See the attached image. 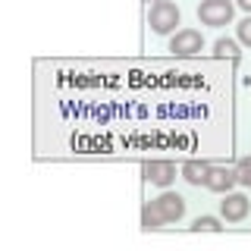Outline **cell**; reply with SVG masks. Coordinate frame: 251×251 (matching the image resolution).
<instances>
[{
    "label": "cell",
    "mask_w": 251,
    "mask_h": 251,
    "mask_svg": "<svg viewBox=\"0 0 251 251\" xmlns=\"http://www.w3.org/2000/svg\"><path fill=\"white\" fill-rule=\"evenodd\" d=\"M235 53H239L235 50V41H229V38H220L217 41V57H232L235 60Z\"/></svg>",
    "instance_id": "13"
},
{
    "label": "cell",
    "mask_w": 251,
    "mask_h": 251,
    "mask_svg": "<svg viewBox=\"0 0 251 251\" xmlns=\"http://www.w3.org/2000/svg\"><path fill=\"white\" fill-rule=\"evenodd\" d=\"M239 182V167H214L207 176V182H204V188H210V192H232V185Z\"/></svg>",
    "instance_id": "7"
},
{
    "label": "cell",
    "mask_w": 251,
    "mask_h": 251,
    "mask_svg": "<svg viewBox=\"0 0 251 251\" xmlns=\"http://www.w3.org/2000/svg\"><path fill=\"white\" fill-rule=\"evenodd\" d=\"M220 217L226 223H242L248 217V198L242 192H226V198L220 201Z\"/></svg>",
    "instance_id": "5"
},
{
    "label": "cell",
    "mask_w": 251,
    "mask_h": 251,
    "mask_svg": "<svg viewBox=\"0 0 251 251\" xmlns=\"http://www.w3.org/2000/svg\"><path fill=\"white\" fill-rule=\"evenodd\" d=\"M141 173H145V179H148L151 185L167 188L173 179H176V163H173V160H145Z\"/></svg>",
    "instance_id": "4"
},
{
    "label": "cell",
    "mask_w": 251,
    "mask_h": 251,
    "mask_svg": "<svg viewBox=\"0 0 251 251\" xmlns=\"http://www.w3.org/2000/svg\"><path fill=\"white\" fill-rule=\"evenodd\" d=\"M235 35H239V41L245 44V47H251V13L239 22V25H235Z\"/></svg>",
    "instance_id": "11"
},
{
    "label": "cell",
    "mask_w": 251,
    "mask_h": 251,
    "mask_svg": "<svg viewBox=\"0 0 251 251\" xmlns=\"http://www.w3.org/2000/svg\"><path fill=\"white\" fill-rule=\"evenodd\" d=\"M163 226V217H160V210H157V204H145L141 207V229L145 232H151V229H160Z\"/></svg>",
    "instance_id": "9"
},
{
    "label": "cell",
    "mask_w": 251,
    "mask_h": 251,
    "mask_svg": "<svg viewBox=\"0 0 251 251\" xmlns=\"http://www.w3.org/2000/svg\"><path fill=\"white\" fill-rule=\"evenodd\" d=\"M148 3H151V0H148Z\"/></svg>",
    "instance_id": "15"
},
{
    "label": "cell",
    "mask_w": 251,
    "mask_h": 251,
    "mask_svg": "<svg viewBox=\"0 0 251 251\" xmlns=\"http://www.w3.org/2000/svg\"><path fill=\"white\" fill-rule=\"evenodd\" d=\"M154 204H157V210H160L163 223H176V220L185 217V198L176 195V192H163Z\"/></svg>",
    "instance_id": "6"
},
{
    "label": "cell",
    "mask_w": 251,
    "mask_h": 251,
    "mask_svg": "<svg viewBox=\"0 0 251 251\" xmlns=\"http://www.w3.org/2000/svg\"><path fill=\"white\" fill-rule=\"evenodd\" d=\"M192 229H195V232H220L223 226H220L217 217H198V220L192 223Z\"/></svg>",
    "instance_id": "10"
},
{
    "label": "cell",
    "mask_w": 251,
    "mask_h": 251,
    "mask_svg": "<svg viewBox=\"0 0 251 251\" xmlns=\"http://www.w3.org/2000/svg\"><path fill=\"white\" fill-rule=\"evenodd\" d=\"M235 3H239V6H242L245 13H251V0H235Z\"/></svg>",
    "instance_id": "14"
},
{
    "label": "cell",
    "mask_w": 251,
    "mask_h": 251,
    "mask_svg": "<svg viewBox=\"0 0 251 251\" xmlns=\"http://www.w3.org/2000/svg\"><path fill=\"white\" fill-rule=\"evenodd\" d=\"M239 182L251 188V154H248V157H242V160H239Z\"/></svg>",
    "instance_id": "12"
},
{
    "label": "cell",
    "mask_w": 251,
    "mask_h": 251,
    "mask_svg": "<svg viewBox=\"0 0 251 251\" xmlns=\"http://www.w3.org/2000/svg\"><path fill=\"white\" fill-rule=\"evenodd\" d=\"M170 50L179 53V57H195V53L204 50V38L198 28H179L170 41Z\"/></svg>",
    "instance_id": "3"
},
{
    "label": "cell",
    "mask_w": 251,
    "mask_h": 251,
    "mask_svg": "<svg viewBox=\"0 0 251 251\" xmlns=\"http://www.w3.org/2000/svg\"><path fill=\"white\" fill-rule=\"evenodd\" d=\"M210 163L207 160H198V157H192V160H185L182 163V179L185 182H192V185H204L207 182V176H210Z\"/></svg>",
    "instance_id": "8"
},
{
    "label": "cell",
    "mask_w": 251,
    "mask_h": 251,
    "mask_svg": "<svg viewBox=\"0 0 251 251\" xmlns=\"http://www.w3.org/2000/svg\"><path fill=\"white\" fill-rule=\"evenodd\" d=\"M232 13H235V0H201V6H198V19L214 28L232 22Z\"/></svg>",
    "instance_id": "2"
},
{
    "label": "cell",
    "mask_w": 251,
    "mask_h": 251,
    "mask_svg": "<svg viewBox=\"0 0 251 251\" xmlns=\"http://www.w3.org/2000/svg\"><path fill=\"white\" fill-rule=\"evenodd\" d=\"M179 22H182V13H179L176 3H170V0H154V3H151L148 25H151L157 35H170V31H176Z\"/></svg>",
    "instance_id": "1"
}]
</instances>
